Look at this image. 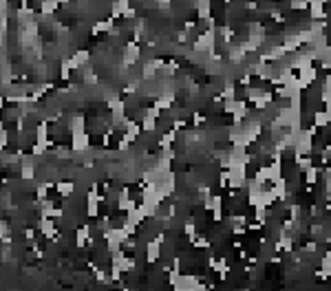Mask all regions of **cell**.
I'll return each instance as SVG.
<instances>
[{"mask_svg":"<svg viewBox=\"0 0 331 291\" xmlns=\"http://www.w3.org/2000/svg\"><path fill=\"white\" fill-rule=\"evenodd\" d=\"M298 80H301V84H302V88H309L311 84H314L316 80H318V69H316L314 64H309V66H305V69H301L298 71Z\"/></svg>","mask_w":331,"mask_h":291,"instance_id":"1","label":"cell"},{"mask_svg":"<svg viewBox=\"0 0 331 291\" xmlns=\"http://www.w3.org/2000/svg\"><path fill=\"white\" fill-rule=\"evenodd\" d=\"M90 236V227L89 225H80L78 230H75V245H78L80 249H84V243L89 240Z\"/></svg>","mask_w":331,"mask_h":291,"instance_id":"2","label":"cell"},{"mask_svg":"<svg viewBox=\"0 0 331 291\" xmlns=\"http://www.w3.org/2000/svg\"><path fill=\"white\" fill-rule=\"evenodd\" d=\"M331 124V113L329 111H314V126L318 128H325V126Z\"/></svg>","mask_w":331,"mask_h":291,"instance_id":"3","label":"cell"},{"mask_svg":"<svg viewBox=\"0 0 331 291\" xmlns=\"http://www.w3.org/2000/svg\"><path fill=\"white\" fill-rule=\"evenodd\" d=\"M58 192H60V197H71V194L75 192V183L73 181H60L58 183Z\"/></svg>","mask_w":331,"mask_h":291,"instance_id":"4","label":"cell"},{"mask_svg":"<svg viewBox=\"0 0 331 291\" xmlns=\"http://www.w3.org/2000/svg\"><path fill=\"white\" fill-rule=\"evenodd\" d=\"M318 175H320V170H318L316 166L307 168V170H305V183H307V185H314L316 181H318Z\"/></svg>","mask_w":331,"mask_h":291,"instance_id":"5","label":"cell"},{"mask_svg":"<svg viewBox=\"0 0 331 291\" xmlns=\"http://www.w3.org/2000/svg\"><path fill=\"white\" fill-rule=\"evenodd\" d=\"M325 240H327V245L331 247V234H327V238H325Z\"/></svg>","mask_w":331,"mask_h":291,"instance_id":"6","label":"cell"}]
</instances>
